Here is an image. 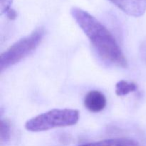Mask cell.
I'll return each mask as SVG.
<instances>
[{
  "label": "cell",
  "instance_id": "cell-8",
  "mask_svg": "<svg viewBox=\"0 0 146 146\" xmlns=\"http://www.w3.org/2000/svg\"><path fill=\"white\" fill-rule=\"evenodd\" d=\"M11 138V124L8 120H1V143L9 141Z\"/></svg>",
  "mask_w": 146,
  "mask_h": 146
},
{
  "label": "cell",
  "instance_id": "cell-10",
  "mask_svg": "<svg viewBox=\"0 0 146 146\" xmlns=\"http://www.w3.org/2000/svg\"><path fill=\"white\" fill-rule=\"evenodd\" d=\"M6 14H7V17H8L9 19H14L17 17V13H16V11H14V9H10Z\"/></svg>",
  "mask_w": 146,
  "mask_h": 146
},
{
  "label": "cell",
  "instance_id": "cell-6",
  "mask_svg": "<svg viewBox=\"0 0 146 146\" xmlns=\"http://www.w3.org/2000/svg\"><path fill=\"white\" fill-rule=\"evenodd\" d=\"M78 146H139L136 141L130 138H111Z\"/></svg>",
  "mask_w": 146,
  "mask_h": 146
},
{
  "label": "cell",
  "instance_id": "cell-2",
  "mask_svg": "<svg viewBox=\"0 0 146 146\" xmlns=\"http://www.w3.org/2000/svg\"><path fill=\"white\" fill-rule=\"evenodd\" d=\"M79 120V112L74 109H53L39 114L27 121L25 128L29 132L38 133L56 128L72 126Z\"/></svg>",
  "mask_w": 146,
  "mask_h": 146
},
{
  "label": "cell",
  "instance_id": "cell-7",
  "mask_svg": "<svg viewBox=\"0 0 146 146\" xmlns=\"http://www.w3.org/2000/svg\"><path fill=\"white\" fill-rule=\"evenodd\" d=\"M138 89V86L133 82H128L121 80L115 85V94L118 96H125L131 93L135 92Z\"/></svg>",
  "mask_w": 146,
  "mask_h": 146
},
{
  "label": "cell",
  "instance_id": "cell-3",
  "mask_svg": "<svg viewBox=\"0 0 146 146\" xmlns=\"http://www.w3.org/2000/svg\"><path fill=\"white\" fill-rule=\"evenodd\" d=\"M45 30L42 27L33 31L29 35L18 40L1 54V72L20 62L34 52L42 41Z\"/></svg>",
  "mask_w": 146,
  "mask_h": 146
},
{
  "label": "cell",
  "instance_id": "cell-4",
  "mask_svg": "<svg viewBox=\"0 0 146 146\" xmlns=\"http://www.w3.org/2000/svg\"><path fill=\"white\" fill-rule=\"evenodd\" d=\"M129 16L139 17L146 11V0H109Z\"/></svg>",
  "mask_w": 146,
  "mask_h": 146
},
{
  "label": "cell",
  "instance_id": "cell-1",
  "mask_svg": "<svg viewBox=\"0 0 146 146\" xmlns=\"http://www.w3.org/2000/svg\"><path fill=\"white\" fill-rule=\"evenodd\" d=\"M71 14L85 33L99 57L116 66H128L126 58L115 37L104 24L88 11L78 7H72Z\"/></svg>",
  "mask_w": 146,
  "mask_h": 146
},
{
  "label": "cell",
  "instance_id": "cell-9",
  "mask_svg": "<svg viewBox=\"0 0 146 146\" xmlns=\"http://www.w3.org/2000/svg\"><path fill=\"white\" fill-rule=\"evenodd\" d=\"M0 9H1V14H7L10 9H11V4L13 0H0Z\"/></svg>",
  "mask_w": 146,
  "mask_h": 146
},
{
  "label": "cell",
  "instance_id": "cell-5",
  "mask_svg": "<svg viewBox=\"0 0 146 146\" xmlns=\"http://www.w3.org/2000/svg\"><path fill=\"white\" fill-rule=\"evenodd\" d=\"M106 98L104 94L97 90L87 93L84 98V106L92 113H99L106 106Z\"/></svg>",
  "mask_w": 146,
  "mask_h": 146
}]
</instances>
